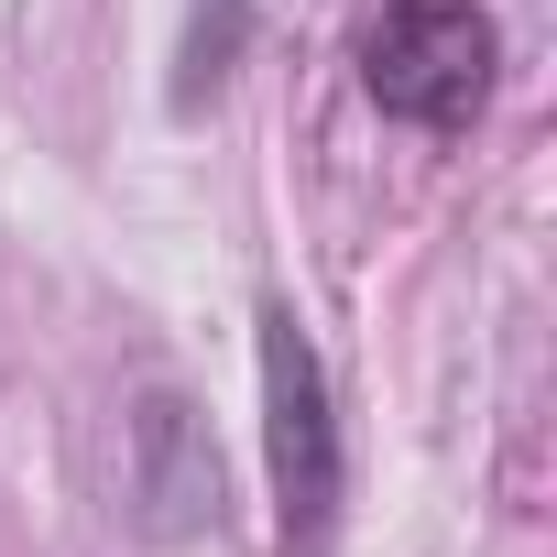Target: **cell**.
<instances>
[{"label":"cell","instance_id":"obj_3","mask_svg":"<svg viewBox=\"0 0 557 557\" xmlns=\"http://www.w3.org/2000/svg\"><path fill=\"white\" fill-rule=\"evenodd\" d=\"M219 513H230L219 437H208V416L175 383H153L132 405V524L153 546H186V535H219Z\"/></svg>","mask_w":557,"mask_h":557},{"label":"cell","instance_id":"obj_2","mask_svg":"<svg viewBox=\"0 0 557 557\" xmlns=\"http://www.w3.org/2000/svg\"><path fill=\"white\" fill-rule=\"evenodd\" d=\"M251 372H262V459H273V503H285V546H318L329 513H339L350 448H339L329 361H318V339L296 329L285 296H262V318H251Z\"/></svg>","mask_w":557,"mask_h":557},{"label":"cell","instance_id":"obj_4","mask_svg":"<svg viewBox=\"0 0 557 557\" xmlns=\"http://www.w3.org/2000/svg\"><path fill=\"white\" fill-rule=\"evenodd\" d=\"M240 45H251V0H186V34H175V110H208V99L230 88Z\"/></svg>","mask_w":557,"mask_h":557},{"label":"cell","instance_id":"obj_1","mask_svg":"<svg viewBox=\"0 0 557 557\" xmlns=\"http://www.w3.org/2000/svg\"><path fill=\"white\" fill-rule=\"evenodd\" d=\"M503 77V23L481 0H383L361 23V99L405 132H470Z\"/></svg>","mask_w":557,"mask_h":557}]
</instances>
